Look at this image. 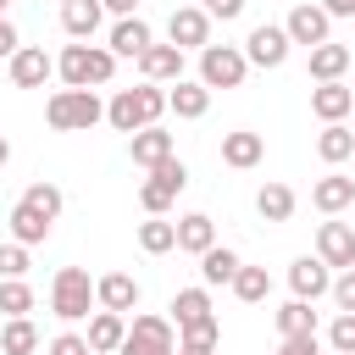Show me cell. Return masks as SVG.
I'll use <instances>...</instances> for the list:
<instances>
[{
    "label": "cell",
    "instance_id": "cell-29",
    "mask_svg": "<svg viewBox=\"0 0 355 355\" xmlns=\"http://www.w3.org/2000/svg\"><path fill=\"white\" fill-rule=\"evenodd\" d=\"M255 211H261L266 222H288V216H294V189H288V183H261Z\"/></svg>",
    "mask_w": 355,
    "mask_h": 355
},
{
    "label": "cell",
    "instance_id": "cell-5",
    "mask_svg": "<svg viewBox=\"0 0 355 355\" xmlns=\"http://www.w3.org/2000/svg\"><path fill=\"white\" fill-rule=\"evenodd\" d=\"M244 72H250V61L239 44H205L200 50V83L205 89H239Z\"/></svg>",
    "mask_w": 355,
    "mask_h": 355
},
{
    "label": "cell",
    "instance_id": "cell-45",
    "mask_svg": "<svg viewBox=\"0 0 355 355\" xmlns=\"http://www.w3.org/2000/svg\"><path fill=\"white\" fill-rule=\"evenodd\" d=\"M100 6H105L116 22H122V17H139V0H100Z\"/></svg>",
    "mask_w": 355,
    "mask_h": 355
},
{
    "label": "cell",
    "instance_id": "cell-17",
    "mask_svg": "<svg viewBox=\"0 0 355 355\" xmlns=\"http://www.w3.org/2000/svg\"><path fill=\"white\" fill-rule=\"evenodd\" d=\"M139 72H144L150 83H178V78H183V50H178V44H150V50L139 55Z\"/></svg>",
    "mask_w": 355,
    "mask_h": 355
},
{
    "label": "cell",
    "instance_id": "cell-37",
    "mask_svg": "<svg viewBox=\"0 0 355 355\" xmlns=\"http://www.w3.org/2000/svg\"><path fill=\"white\" fill-rule=\"evenodd\" d=\"M327 349H333V355H355V316H349V311L333 316V327H327Z\"/></svg>",
    "mask_w": 355,
    "mask_h": 355
},
{
    "label": "cell",
    "instance_id": "cell-6",
    "mask_svg": "<svg viewBox=\"0 0 355 355\" xmlns=\"http://www.w3.org/2000/svg\"><path fill=\"white\" fill-rule=\"evenodd\" d=\"M288 288H294V300H322V294H333V266L322 261V255H294L288 261Z\"/></svg>",
    "mask_w": 355,
    "mask_h": 355
},
{
    "label": "cell",
    "instance_id": "cell-23",
    "mask_svg": "<svg viewBox=\"0 0 355 355\" xmlns=\"http://www.w3.org/2000/svg\"><path fill=\"white\" fill-rule=\"evenodd\" d=\"M11 239H17V244H28V250H33V244H44V239H50V216H44V211H33L28 200H17V205H11Z\"/></svg>",
    "mask_w": 355,
    "mask_h": 355
},
{
    "label": "cell",
    "instance_id": "cell-4",
    "mask_svg": "<svg viewBox=\"0 0 355 355\" xmlns=\"http://www.w3.org/2000/svg\"><path fill=\"white\" fill-rule=\"evenodd\" d=\"M116 355H178V333H172V316H155V311H139Z\"/></svg>",
    "mask_w": 355,
    "mask_h": 355
},
{
    "label": "cell",
    "instance_id": "cell-32",
    "mask_svg": "<svg viewBox=\"0 0 355 355\" xmlns=\"http://www.w3.org/2000/svg\"><path fill=\"white\" fill-rule=\"evenodd\" d=\"M233 294H239L244 305H261V300L272 294V277H266V266H239V277H233Z\"/></svg>",
    "mask_w": 355,
    "mask_h": 355
},
{
    "label": "cell",
    "instance_id": "cell-15",
    "mask_svg": "<svg viewBox=\"0 0 355 355\" xmlns=\"http://www.w3.org/2000/svg\"><path fill=\"white\" fill-rule=\"evenodd\" d=\"M83 338H89V349H94V355H116V349H122V338H128V316H116V311H94Z\"/></svg>",
    "mask_w": 355,
    "mask_h": 355
},
{
    "label": "cell",
    "instance_id": "cell-8",
    "mask_svg": "<svg viewBox=\"0 0 355 355\" xmlns=\"http://www.w3.org/2000/svg\"><path fill=\"white\" fill-rule=\"evenodd\" d=\"M244 61L250 67H283L288 61V33L277 28V22H261V28H250V39H244Z\"/></svg>",
    "mask_w": 355,
    "mask_h": 355
},
{
    "label": "cell",
    "instance_id": "cell-12",
    "mask_svg": "<svg viewBox=\"0 0 355 355\" xmlns=\"http://www.w3.org/2000/svg\"><path fill=\"white\" fill-rule=\"evenodd\" d=\"M6 67H11V83H17V89H44V78L55 72V61H50L39 44H22Z\"/></svg>",
    "mask_w": 355,
    "mask_h": 355
},
{
    "label": "cell",
    "instance_id": "cell-13",
    "mask_svg": "<svg viewBox=\"0 0 355 355\" xmlns=\"http://www.w3.org/2000/svg\"><path fill=\"white\" fill-rule=\"evenodd\" d=\"M261 155H266V139H261V133H250V128L222 133V161H227V166L250 172V166H261Z\"/></svg>",
    "mask_w": 355,
    "mask_h": 355
},
{
    "label": "cell",
    "instance_id": "cell-22",
    "mask_svg": "<svg viewBox=\"0 0 355 355\" xmlns=\"http://www.w3.org/2000/svg\"><path fill=\"white\" fill-rule=\"evenodd\" d=\"M128 150H133V166H161L166 155H172V133L155 122V128H139L133 139H128Z\"/></svg>",
    "mask_w": 355,
    "mask_h": 355
},
{
    "label": "cell",
    "instance_id": "cell-24",
    "mask_svg": "<svg viewBox=\"0 0 355 355\" xmlns=\"http://www.w3.org/2000/svg\"><path fill=\"white\" fill-rule=\"evenodd\" d=\"M349 61H355V55H349L344 44H333V39H327V44H316V50H311V78H316V83H338V78L349 72Z\"/></svg>",
    "mask_w": 355,
    "mask_h": 355
},
{
    "label": "cell",
    "instance_id": "cell-16",
    "mask_svg": "<svg viewBox=\"0 0 355 355\" xmlns=\"http://www.w3.org/2000/svg\"><path fill=\"white\" fill-rule=\"evenodd\" d=\"M100 17H105L100 0H61V28H67L78 44H89V39L100 33Z\"/></svg>",
    "mask_w": 355,
    "mask_h": 355
},
{
    "label": "cell",
    "instance_id": "cell-3",
    "mask_svg": "<svg viewBox=\"0 0 355 355\" xmlns=\"http://www.w3.org/2000/svg\"><path fill=\"white\" fill-rule=\"evenodd\" d=\"M89 305H100V300H94L89 272H83V266H61V272H55V283H50V311H55L61 322H83V316H89Z\"/></svg>",
    "mask_w": 355,
    "mask_h": 355
},
{
    "label": "cell",
    "instance_id": "cell-41",
    "mask_svg": "<svg viewBox=\"0 0 355 355\" xmlns=\"http://www.w3.org/2000/svg\"><path fill=\"white\" fill-rule=\"evenodd\" d=\"M50 355H94V349H89L83 333H55V338H50Z\"/></svg>",
    "mask_w": 355,
    "mask_h": 355
},
{
    "label": "cell",
    "instance_id": "cell-18",
    "mask_svg": "<svg viewBox=\"0 0 355 355\" xmlns=\"http://www.w3.org/2000/svg\"><path fill=\"white\" fill-rule=\"evenodd\" d=\"M311 111H316L322 122H344V116L355 111V89H349V83H316V89H311Z\"/></svg>",
    "mask_w": 355,
    "mask_h": 355
},
{
    "label": "cell",
    "instance_id": "cell-11",
    "mask_svg": "<svg viewBox=\"0 0 355 355\" xmlns=\"http://www.w3.org/2000/svg\"><path fill=\"white\" fill-rule=\"evenodd\" d=\"M316 255H322L327 266L349 272V266H355V233H349L344 222H322V227H316Z\"/></svg>",
    "mask_w": 355,
    "mask_h": 355
},
{
    "label": "cell",
    "instance_id": "cell-35",
    "mask_svg": "<svg viewBox=\"0 0 355 355\" xmlns=\"http://www.w3.org/2000/svg\"><path fill=\"white\" fill-rule=\"evenodd\" d=\"M22 200H28V205H33V211H44V216H50V222H55V216H61V205H67V200H61V189H55V183H28V189H22Z\"/></svg>",
    "mask_w": 355,
    "mask_h": 355
},
{
    "label": "cell",
    "instance_id": "cell-51",
    "mask_svg": "<svg viewBox=\"0 0 355 355\" xmlns=\"http://www.w3.org/2000/svg\"><path fill=\"white\" fill-rule=\"evenodd\" d=\"M349 128H355V111H349Z\"/></svg>",
    "mask_w": 355,
    "mask_h": 355
},
{
    "label": "cell",
    "instance_id": "cell-7",
    "mask_svg": "<svg viewBox=\"0 0 355 355\" xmlns=\"http://www.w3.org/2000/svg\"><path fill=\"white\" fill-rule=\"evenodd\" d=\"M327 28H333V17H327L322 6H311V0H300V6L288 11V22H283V33H288V44H305V50H316V44H327Z\"/></svg>",
    "mask_w": 355,
    "mask_h": 355
},
{
    "label": "cell",
    "instance_id": "cell-53",
    "mask_svg": "<svg viewBox=\"0 0 355 355\" xmlns=\"http://www.w3.org/2000/svg\"><path fill=\"white\" fill-rule=\"evenodd\" d=\"M0 355H6V349H0Z\"/></svg>",
    "mask_w": 355,
    "mask_h": 355
},
{
    "label": "cell",
    "instance_id": "cell-36",
    "mask_svg": "<svg viewBox=\"0 0 355 355\" xmlns=\"http://www.w3.org/2000/svg\"><path fill=\"white\" fill-rule=\"evenodd\" d=\"M150 178H155V183H161L166 194H183V189H189V166H183L178 155H166L161 166H150Z\"/></svg>",
    "mask_w": 355,
    "mask_h": 355
},
{
    "label": "cell",
    "instance_id": "cell-52",
    "mask_svg": "<svg viewBox=\"0 0 355 355\" xmlns=\"http://www.w3.org/2000/svg\"><path fill=\"white\" fill-rule=\"evenodd\" d=\"M349 161H355V155H349Z\"/></svg>",
    "mask_w": 355,
    "mask_h": 355
},
{
    "label": "cell",
    "instance_id": "cell-2",
    "mask_svg": "<svg viewBox=\"0 0 355 355\" xmlns=\"http://www.w3.org/2000/svg\"><path fill=\"white\" fill-rule=\"evenodd\" d=\"M44 116H50L55 133H89L94 122H105V105H100L94 89H55L50 105H44Z\"/></svg>",
    "mask_w": 355,
    "mask_h": 355
},
{
    "label": "cell",
    "instance_id": "cell-25",
    "mask_svg": "<svg viewBox=\"0 0 355 355\" xmlns=\"http://www.w3.org/2000/svg\"><path fill=\"white\" fill-rule=\"evenodd\" d=\"M216 244V227H211V216L205 211H189L183 222H178V250H189V255H205Z\"/></svg>",
    "mask_w": 355,
    "mask_h": 355
},
{
    "label": "cell",
    "instance_id": "cell-38",
    "mask_svg": "<svg viewBox=\"0 0 355 355\" xmlns=\"http://www.w3.org/2000/svg\"><path fill=\"white\" fill-rule=\"evenodd\" d=\"M6 277H28V244H0V283Z\"/></svg>",
    "mask_w": 355,
    "mask_h": 355
},
{
    "label": "cell",
    "instance_id": "cell-30",
    "mask_svg": "<svg viewBox=\"0 0 355 355\" xmlns=\"http://www.w3.org/2000/svg\"><path fill=\"white\" fill-rule=\"evenodd\" d=\"M139 250H144V255H166V250H178V222H166V216L139 222Z\"/></svg>",
    "mask_w": 355,
    "mask_h": 355
},
{
    "label": "cell",
    "instance_id": "cell-47",
    "mask_svg": "<svg viewBox=\"0 0 355 355\" xmlns=\"http://www.w3.org/2000/svg\"><path fill=\"white\" fill-rule=\"evenodd\" d=\"M178 355H216V344H178Z\"/></svg>",
    "mask_w": 355,
    "mask_h": 355
},
{
    "label": "cell",
    "instance_id": "cell-50",
    "mask_svg": "<svg viewBox=\"0 0 355 355\" xmlns=\"http://www.w3.org/2000/svg\"><path fill=\"white\" fill-rule=\"evenodd\" d=\"M272 355H288V349H272Z\"/></svg>",
    "mask_w": 355,
    "mask_h": 355
},
{
    "label": "cell",
    "instance_id": "cell-20",
    "mask_svg": "<svg viewBox=\"0 0 355 355\" xmlns=\"http://www.w3.org/2000/svg\"><path fill=\"white\" fill-rule=\"evenodd\" d=\"M150 44H155V39H150V22H144V17H122V22L111 28V44H105V50H111V55H133V61H139Z\"/></svg>",
    "mask_w": 355,
    "mask_h": 355
},
{
    "label": "cell",
    "instance_id": "cell-54",
    "mask_svg": "<svg viewBox=\"0 0 355 355\" xmlns=\"http://www.w3.org/2000/svg\"><path fill=\"white\" fill-rule=\"evenodd\" d=\"M327 355H333V349H327Z\"/></svg>",
    "mask_w": 355,
    "mask_h": 355
},
{
    "label": "cell",
    "instance_id": "cell-28",
    "mask_svg": "<svg viewBox=\"0 0 355 355\" xmlns=\"http://www.w3.org/2000/svg\"><path fill=\"white\" fill-rule=\"evenodd\" d=\"M211 316V294L205 288H178L172 294V327H194Z\"/></svg>",
    "mask_w": 355,
    "mask_h": 355
},
{
    "label": "cell",
    "instance_id": "cell-10",
    "mask_svg": "<svg viewBox=\"0 0 355 355\" xmlns=\"http://www.w3.org/2000/svg\"><path fill=\"white\" fill-rule=\"evenodd\" d=\"M166 39H172L178 50H205V44H211V17H205L200 6H178V11L166 17Z\"/></svg>",
    "mask_w": 355,
    "mask_h": 355
},
{
    "label": "cell",
    "instance_id": "cell-19",
    "mask_svg": "<svg viewBox=\"0 0 355 355\" xmlns=\"http://www.w3.org/2000/svg\"><path fill=\"white\" fill-rule=\"evenodd\" d=\"M311 205H316V211H327V216H338L344 205H355V178H344V172H327V178H316V189H311Z\"/></svg>",
    "mask_w": 355,
    "mask_h": 355
},
{
    "label": "cell",
    "instance_id": "cell-14",
    "mask_svg": "<svg viewBox=\"0 0 355 355\" xmlns=\"http://www.w3.org/2000/svg\"><path fill=\"white\" fill-rule=\"evenodd\" d=\"M94 300H100V311H116V316H128V311L139 305V283H133L128 272H105V277L94 283Z\"/></svg>",
    "mask_w": 355,
    "mask_h": 355
},
{
    "label": "cell",
    "instance_id": "cell-33",
    "mask_svg": "<svg viewBox=\"0 0 355 355\" xmlns=\"http://www.w3.org/2000/svg\"><path fill=\"white\" fill-rule=\"evenodd\" d=\"M277 333H283V338H294V333H316V311H311L305 300L277 305Z\"/></svg>",
    "mask_w": 355,
    "mask_h": 355
},
{
    "label": "cell",
    "instance_id": "cell-31",
    "mask_svg": "<svg viewBox=\"0 0 355 355\" xmlns=\"http://www.w3.org/2000/svg\"><path fill=\"white\" fill-rule=\"evenodd\" d=\"M0 349H6V355H33V349H39V327H33L28 316H11L6 333H0Z\"/></svg>",
    "mask_w": 355,
    "mask_h": 355
},
{
    "label": "cell",
    "instance_id": "cell-1",
    "mask_svg": "<svg viewBox=\"0 0 355 355\" xmlns=\"http://www.w3.org/2000/svg\"><path fill=\"white\" fill-rule=\"evenodd\" d=\"M55 72L67 78V89H100V83H111L116 55H111L105 44H67V50L55 55Z\"/></svg>",
    "mask_w": 355,
    "mask_h": 355
},
{
    "label": "cell",
    "instance_id": "cell-46",
    "mask_svg": "<svg viewBox=\"0 0 355 355\" xmlns=\"http://www.w3.org/2000/svg\"><path fill=\"white\" fill-rule=\"evenodd\" d=\"M327 17H355V0H322Z\"/></svg>",
    "mask_w": 355,
    "mask_h": 355
},
{
    "label": "cell",
    "instance_id": "cell-40",
    "mask_svg": "<svg viewBox=\"0 0 355 355\" xmlns=\"http://www.w3.org/2000/svg\"><path fill=\"white\" fill-rule=\"evenodd\" d=\"M333 305H338V311H349V316H355V266H349V272H338V277H333Z\"/></svg>",
    "mask_w": 355,
    "mask_h": 355
},
{
    "label": "cell",
    "instance_id": "cell-34",
    "mask_svg": "<svg viewBox=\"0 0 355 355\" xmlns=\"http://www.w3.org/2000/svg\"><path fill=\"white\" fill-rule=\"evenodd\" d=\"M0 311H6V316H28V311H33V288H28L22 277H6V283H0Z\"/></svg>",
    "mask_w": 355,
    "mask_h": 355
},
{
    "label": "cell",
    "instance_id": "cell-21",
    "mask_svg": "<svg viewBox=\"0 0 355 355\" xmlns=\"http://www.w3.org/2000/svg\"><path fill=\"white\" fill-rule=\"evenodd\" d=\"M166 111H178L183 122H194V116H205V111H211V89H205V83L178 78V83L166 89Z\"/></svg>",
    "mask_w": 355,
    "mask_h": 355
},
{
    "label": "cell",
    "instance_id": "cell-26",
    "mask_svg": "<svg viewBox=\"0 0 355 355\" xmlns=\"http://www.w3.org/2000/svg\"><path fill=\"white\" fill-rule=\"evenodd\" d=\"M239 266H244V261H239L227 244H211V250L200 255V277H205V288H216V283H233V277H239Z\"/></svg>",
    "mask_w": 355,
    "mask_h": 355
},
{
    "label": "cell",
    "instance_id": "cell-43",
    "mask_svg": "<svg viewBox=\"0 0 355 355\" xmlns=\"http://www.w3.org/2000/svg\"><path fill=\"white\" fill-rule=\"evenodd\" d=\"M244 11V0H205V17H222V22H233Z\"/></svg>",
    "mask_w": 355,
    "mask_h": 355
},
{
    "label": "cell",
    "instance_id": "cell-9",
    "mask_svg": "<svg viewBox=\"0 0 355 355\" xmlns=\"http://www.w3.org/2000/svg\"><path fill=\"white\" fill-rule=\"evenodd\" d=\"M105 122H111L116 133H128V139H133L139 128H155V122H150V105H144V83H139V89H116L111 105H105Z\"/></svg>",
    "mask_w": 355,
    "mask_h": 355
},
{
    "label": "cell",
    "instance_id": "cell-42",
    "mask_svg": "<svg viewBox=\"0 0 355 355\" xmlns=\"http://www.w3.org/2000/svg\"><path fill=\"white\" fill-rule=\"evenodd\" d=\"M277 349H288V355H322V344H316V333H294V338H283Z\"/></svg>",
    "mask_w": 355,
    "mask_h": 355
},
{
    "label": "cell",
    "instance_id": "cell-27",
    "mask_svg": "<svg viewBox=\"0 0 355 355\" xmlns=\"http://www.w3.org/2000/svg\"><path fill=\"white\" fill-rule=\"evenodd\" d=\"M316 155H322L327 166L349 161V155H355V128H344V122H327V128L316 133Z\"/></svg>",
    "mask_w": 355,
    "mask_h": 355
},
{
    "label": "cell",
    "instance_id": "cell-49",
    "mask_svg": "<svg viewBox=\"0 0 355 355\" xmlns=\"http://www.w3.org/2000/svg\"><path fill=\"white\" fill-rule=\"evenodd\" d=\"M6 6H11V0H0V17H6Z\"/></svg>",
    "mask_w": 355,
    "mask_h": 355
},
{
    "label": "cell",
    "instance_id": "cell-44",
    "mask_svg": "<svg viewBox=\"0 0 355 355\" xmlns=\"http://www.w3.org/2000/svg\"><path fill=\"white\" fill-rule=\"evenodd\" d=\"M17 50H22V39H17V28H11L6 17H0V61H11Z\"/></svg>",
    "mask_w": 355,
    "mask_h": 355
},
{
    "label": "cell",
    "instance_id": "cell-39",
    "mask_svg": "<svg viewBox=\"0 0 355 355\" xmlns=\"http://www.w3.org/2000/svg\"><path fill=\"white\" fill-rule=\"evenodd\" d=\"M216 338H222V322L216 316H205L194 327H178V344H216Z\"/></svg>",
    "mask_w": 355,
    "mask_h": 355
},
{
    "label": "cell",
    "instance_id": "cell-48",
    "mask_svg": "<svg viewBox=\"0 0 355 355\" xmlns=\"http://www.w3.org/2000/svg\"><path fill=\"white\" fill-rule=\"evenodd\" d=\"M6 161H11V139L0 133V166H6Z\"/></svg>",
    "mask_w": 355,
    "mask_h": 355
}]
</instances>
